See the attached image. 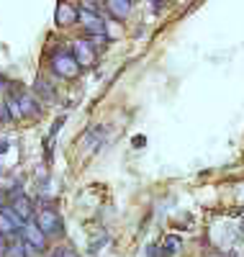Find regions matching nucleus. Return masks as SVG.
<instances>
[{
    "instance_id": "1",
    "label": "nucleus",
    "mask_w": 244,
    "mask_h": 257,
    "mask_svg": "<svg viewBox=\"0 0 244 257\" xmlns=\"http://www.w3.org/2000/svg\"><path fill=\"white\" fill-rule=\"evenodd\" d=\"M49 70H52V75L59 77V80H75V77L82 72V67L77 64L72 49L64 47V44H59V47H54V49L49 52Z\"/></svg>"
},
{
    "instance_id": "2",
    "label": "nucleus",
    "mask_w": 244,
    "mask_h": 257,
    "mask_svg": "<svg viewBox=\"0 0 244 257\" xmlns=\"http://www.w3.org/2000/svg\"><path fill=\"white\" fill-rule=\"evenodd\" d=\"M34 221H36V226L47 234L49 239H62L64 237V219H62V213L57 211V206L39 208Z\"/></svg>"
},
{
    "instance_id": "3",
    "label": "nucleus",
    "mask_w": 244,
    "mask_h": 257,
    "mask_svg": "<svg viewBox=\"0 0 244 257\" xmlns=\"http://www.w3.org/2000/svg\"><path fill=\"white\" fill-rule=\"evenodd\" d=\"M13 88H16V90L8 88V95L16 98L18 111H21V118H41V113H44V103H41L34 93L24 90V85H21V82H13Z\"/></svg>"
},
{
    "instance_id": "4",
    "label": "nucleus",
    "mask_w": 244,
    "mask_h": 257,
    "mask_svg": "<svg viewBox=\"0 0 244 257\" xmlns=\"http://www.w3.org/2000/svg\"><path fill=\"white\" fill-rule=\"evenodd\" d=\"M24 219L11 208V206H3L0 208V237L3 239H18L21 231H24Z\"/></svg>"
},
{
    "instance_id": "5",
    "label": "nucleus",
    "mask_w": 244,
    "mask_h": 257,
    "mask_svg": "<svg viewBox=\"0 0 244 257\" xmlns=\"http://www.w3.org/2000/svg\"><path fill=\"white\" fill-rule=\"evenodd\" d=\"M70 49H72V54H75V59H77V64H80L82 70L93 67V64L98 62V49H95V44L87 36L75 39L72 44H70Z\"/></svg>"
},
{
    "instance_id": "6",
    "label": "nucleus",
    "mask_w": 244,
    "mask_h": 257,
    "mask_svg": "<svg viewBox=\"0 0 244 257\" xmlns=\"http://www.w3.org/2000/svg\"><path fill=\"white\" fill-rule=\"evenodd\" d=\"M21 239H24L36 254H44L49 249V237L44 234L39 226H36V221H26L24 224V231H21Z\"/></svg>"
},
{
    "instance_id": "7",
    "label": "nucleus",
    "mask_w": 244,
    "mask_h": 257,
    "mask_svg": "<svg viewBox=\"0 0 244 257\" xmlns=\"http://www.w3.org/2000/svg\"><path fill=\"white\" fill-rule=\"evenodd\" d=\"M80 26H82L85 36H103L105 34V18L100 16V11H85V8H80Z\"/></svg>"
},
{
    "instance_id": "8",
    "label": "nucleus",
    "mask_w": 244,
    "mask_h": 257,
    "mask_svg": "<svg viewBox=\"0 0 244 257\" xmlns=\"http://www.w3.org/2000/svg\"><path fill=\"white\" fill-rule=\"evenodd\" d=\"M54 24L59 29H70V26L80 24V11L72 3H67V0H59V3H57V13H54Z\"/></svg>"
},
{
    "instance_id": "9",
    "label": "nucleus",
    "mask_w": 244,
    "mask_h": 257,
    "mask_svg": "<svg viewBox=\"0 0 244 257\" xmlns=\"http://www.w3.org/2000/svg\"><path fill=\"white\" fill-rule=\"evenodd\" d=\"M31 93L44 103V105H49V103H57V88H54V82L47 77V75H39L31 85Z\"/></svg>"
},
{
    "instance_id": "10",
    "label": "nucleus",
    "mask_w": 244,
    "mask_h": 257,
    "mask_svg": "<svg viewBox=\"0 0 244 257\" xmlns=\"http://www.w3.org/2000/svg\"><path fill=\"white\" fill-rule=\"evenodd\" d=\"M105 134H108V126H105V123L90 126V128L85 132V137H82V147L87 149V152H98L100 144L105 142Z\"/></svg>"
},
{
    "instance_id": "11",
    "label": "nucleus",
    "mask_w": 244,
    "mask_h": 257,
    "mask_svg": "<svg viewBox=\"0 0 244 257\" xmlns=\"http://www.w3.org/2000/svg\"><path fill=\"white\" fill-rule=\"evenodd\" d=\"M134 8V0H105V11L113 21H126Z\"/></svg>"
},
{
    "instance_id": "12",
    "label": "nucleus",
    "mask_w": 244,
    "mask_h": 257,
    "mask_svg": "<svg viewBox=\"0 0 244 257\" xmlns=\"http://www.w3.org/2000/svg\"><path fill=\"white\" fill-rule=\"evenodd\" d=\"M36 252L24 242V239H6V249H3V257H34Z\"/></svg>"
},
{
    "instance_id": "13",
    "label": "nucleus",
    "mask_w": 244,
    "mask_h": 257,
    "mask_svg": "<svg viewBox=\"0 0 244 257\" xmlns=\"http://www.w3.org/2000/svg\"><path fill=\"white\" fill-rule=\"evenodd\" d=\"M160 249H162V257H172L183 249V239L177 234H167V237L160 242Z\"/></svg>"
},
{
    "instance_id": "14",
    "label": "nucleus",
    "mask_w": 244,
    "mask_h": 257,
    "mask_svg": "<svg viewBox=\"0 0 244 257\" xmlns=\"http://www.w3.org/2000/svg\"><path fill=\"white\" fill-rule=\"evenodd\" d=\"M49 257H80L72 247H67V244H59L57 249H52V254Z\"/></svg>"
},
{
    "instance_id": "15",
    "label": "nucleus",
    "mask_w": 244,
    "mask_h": 257,
    "mask_svg": "<svg viewBox=\"0 0 244 257\" xmlns=\"http://www.w3.org/2000/svg\"><path fill=\"white\" fill-rule=\"evenodd\" d=\"M13 116H11V108H8V103L6 98H0V123H11Z\"/></svg>"
},
{
    "instance_id": "16",
    "label": "nucleus",
    "mask_w": 244,
    "mask_h": 257,
    "mask_svg": "<svg viewBox=\"0 0 244 257\" xmlns=\"http://www.w3.org/2000/svg\"><path fill=\"white\" fill-rule=\"evenodd\" d=\"M105 244H108V234H100V237H95V239L90 242V252L95 254V252H98V249H103Z\"/></svg>"
},
{
    "instance_id": "17",
    "label": "nucleus",
    "mask_w": 244,
    "mask_h": 257,
    "mask_svg": "<svg viewBox=\"0 0 244 257\" xmlns=\"http://www.w3.org/2000/svg\"><path fill=\"white\" fill-rule=\"evenodd\" d=\"M8 203H11V190H8V185H0V208Z\"/></svg>"
},
{
    "instance_id": "18",
    "label": "nucleus",
    "mask_w": 244,
    "mask_h": 257,
    "mask_svg": "<svg viewBox=\"0 0 244 257\" xmlns=\"http://www.w3.org/2000/svg\"><path fill=\"white\" fill-rule=\"evenodd\" d=\"M80 6L85 11H100V0H80Z\"/></svg>"
},
{
    "instance_id": "19",
    "label": "nucleus",
    "mask_w": 244,
    "mask_h": 257,
    "mask_svg": "<svg viewBox=\"0 0 244 257\" xmlns=\"http://www.w3.org/2000/svg\"><path fill=\"white\" fill-rule=\"evenodd\" d=\"M8 88H11V80L6 75H0V93H8Z\"/></svg>"
},
{
    "instance_id": "20",
    "label": "nucleus",
    "mask_w": 244,
    "mask_h": 257,
    "mask_svg": "<svg viewBox=\"0 0 244 257\" xmlns=\"http://www.w3.org/2000/svg\"><path fill=\"white\" fill-rule=\"evenodd\" d=\"M147 144V139L144 137H139V139H134V147H144Z\"/></svg>"
},
{
    "instance_id": "21",
    "label": "nucleus",
    "mask_w": 244,
    "mask_h": 257,
    "mask_svg": "<svg viewBox=\"0 0 244 257\" xmlns=\"http://www.w3.org/2000/svg\"><path fill=\"white\" fill-rule=\"evenodd\" d=\"M0 173H3V165H0Z\"/></svg>"
}]
</instances>
